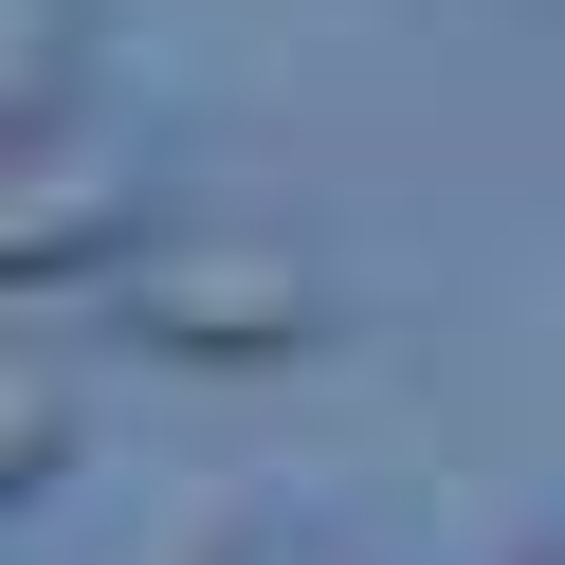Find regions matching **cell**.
I'll use <instances>...</instances> for the list:
<instances>
[{
    "instance_id": "obj_5",
    "label": "cell",
    "mask_w": 565,
    "mask_h": 565,
    "mask_svg": "<svg viewBox=\"0 0 565 565\" xmlns=\"http://www.w3.org/2000/svg\"><path fill=\"white\" fill-rule=\"evenodd\" d=\"M237 565H310V547H237Z\"/></svg>"
},
{
    "instance_id": "obj_1",
    "label": "cell",
    "mask_w": 565,
    "mask_h": 565,
    "mask_svg": "<svg viewBox=\"0 0 565 565\" xmlns=\"http://www.w3.org/2000/svg\"><path fill=\"white\" fill-rule=\"evenodd\" d=\"M110 329L147 347V365H310V347L347 329L329 274L292 256V237H147V256L110 274Z\"/></svg>"
},
{
    "instance_id": "obj_3",
    "label": "cell",
    "mask_w": 565,
    "mask_h": 565,
    "mask_svg": "<svg viewBox=\"0 0 565 565\" xmlns=\"http://www.w3.org/2000/svg\"><path fill=\"white\" fill-rule=\"evenodd\" d=\"M55 456H74V402H55V365L19 347V383H0V492H55Z\"/></svg>"
},
{
    "instance_id": "obj_2",
    "label": "cell",
    "mask_w": 565,
    "mask_h": 565,
    "mask_svg": "<svg viewBox=\"0 0 565 565\" xmlns=\"http://www.w3.org/2000/svg\"><path fill=\"white\" fill-rule=\"evenodd\" d=\"M147 256V164L92 147V128H19V164H0V292H92V274Z\"/></svg>"
},
{
    "instance_id": "obj_6",
    "label": "cell",
    "mask_w": 565,
    "mask_h": 565,
    "mask_svg": "<svg viewBox=\"0 0 565 565\" xmlns=\"http://www.w3.org/2000/svg\"><path fill=\"white\" fill-rule=\"evenodd\" d=\"M529 565H565V529H547V547H529Z\"/></svg>"
},
{
    "instance_id": "obj_4",
    "label": "cell",
    "mask_w": 565,
    "mask_h": 565,
    "mask_svg": "<svg viewBox=\"0 0 565 565\" xmlns=\"http://www.w3.org/2000/svg\"><path fill=\"white\" fill-rule=\"evenodd\" d=\"M74 92V0H19V55H0V128H55Z\"/></svg>"
}]
</instances>
